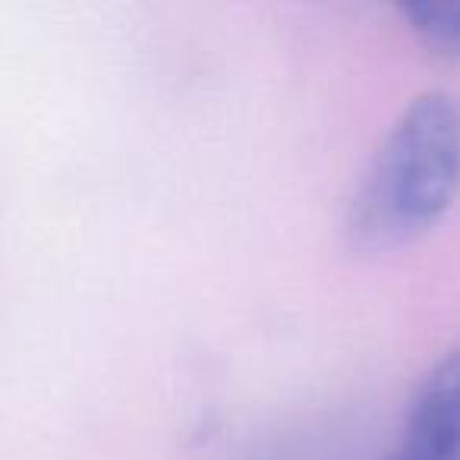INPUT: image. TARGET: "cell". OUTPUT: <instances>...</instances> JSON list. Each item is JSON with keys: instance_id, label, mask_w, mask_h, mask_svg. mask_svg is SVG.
<instances>
[{"instance_id": "4", "label": "cell", "mask_w": 460, "mask_h": 460, "mask_svg": "<svg viewBox=\"0 0 460 460\" xmlns=\"http://www.w3.org/2000/svg\"><path fill=\"white\" fill-rule=\"evenodd\" d=\"M388 460H460V432L403 426Z\"/></svg>"}, {"instance_id": "2", "label": "cell", "mask_w": 460, "mask_h": 460, "mask_svg": "<svg viewBox=\"0 0 460 460\" xmlns=\"http://www.w3.org/2000/svg\"><path fill=\"white\" fill-rule=\"evenodd\" d=\"M403 426L460 432V350L447 353L420 385Z\"/></svg>"}, {"instance_id": "3", "label": "cell", "mask_w": 460, "mask_h": 460, "mask_svg": "<svg viewBox=\"0 0 460 460\" xmlns=\"http://www.w3.org/2000/svg\"><path fill=\"white\" fill-rule=\"evenodd\" d=\"M410 32L432 54L460 60V0H416L401 10Z\"/></svg>"}, {"instance_id": "1", "label": "cell", "mask_w": 460, "mask_h": 460, "mask_svg": "<svg viewBox=\"0 0 460 460\" xmlns=\"http://www.w3.org/2000/svg\"><path fill=\"white\" fill-rule=\"evenodd\" d=\"M460 190V102L422 92L401 111L353 192L347 234L359 252H391L429 234Z\"/></svg>"}]
</instances>
